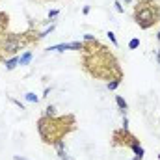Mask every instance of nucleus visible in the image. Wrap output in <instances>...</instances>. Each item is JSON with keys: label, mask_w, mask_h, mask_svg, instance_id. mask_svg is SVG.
Listing matches in <instances>:
<instances>
[{"label": "nucleus", "mask_w": 160, "mask_h": 160, "mask_svg": "<svg viewBox=\"0 0 160 160\" xmlns=\"http://www.w3.org/2000/svg\"><path fill=\"white\" fill-rule=\"evenodd\" d=\"M43 116H47V118H56L58 114H56V108L50 104V106H47V108L43 110Z\"/></svg>", "instance_id": "9b49d317"}, {"label": "nucleus", "mask_w": 160, "mask_h": 160, "mask_svg": "<svg viewBox=\"0 0 160 160\" xmlns=\"http://www.w3.org/2000/svg\"><path fill=\"white\" fill-rule=\"evenodd\" d=\"M110 143L112 147H125V149H130L134 151V158L132 160H143V147L140 145V140L128 130V128H118L112 132V138H110Z\"/></svg>", "instance_id": "39448f33"}, {"label": "nucleus", "mask_w": 160, "mask_h": 160, "mask_svg": "<svg viewBox=\"0 0 160 160\" xmlns=\"http://www.w3.org/2000/svg\"><path fill=\"white\" fill-rule=\"evenodd\" d=\"M48 52H65V50H84V41H71V43H60V45H54V47H48L47 48Z\"/></svg>", "instance_id": "423d86ee"}, {"label": "nucleus", "mask_w": 160, "mask_h": 160, "mask_svg": "<svg viewBox=\"0 0 160 160\" xmlns=\"http://www.w3.org/2000/svg\"><path fill=\"white\" fill-rule=\"evenodd\" d=\"M4 63H6V69H8V71H13V69H15V67L19 65V56H13V58H8V60H6Z\"/></svg>", "instance_id": "1a4fd4ad"}, {"label": "nucleus", "mask_w": 160, "mask_h": 160, "mask_svg": "<svg viewBox=\"0 0 160 160\" xmlns=\"http://www.w3.org/2000/svg\"><path fill=\"white\" fill-rule=\"evenodd\" d=\"M80 65L91 78L106 80V82L123 80V69L119 65V60L106 45L99 43V39L84 43Z\"/></svg>", "instance_id": "f257e3e1"}, {"label": "nucleus", "mask_w": 160, "mask_h": 160, "mask_svg": "<svg viewBox=\"0 0 160 160\" xmlns=\"http://www.w3.org/2000/svg\"><path fill=\"white\" fill-rule=\"evenodd\" d=\"M91 41H97V38L91 36V34H86V36H84V43H91Z\"/></svg>", "instance_id": "dca6fc26"}, {"label": "nucleus", "mask_w": 160, "mask_h": 160, "mask_svg": "<svg viewBox=\"0 0 160 160\" xmlns=\"http://www.w3.org/2000/svg\"><path fill=\"white\" fill-rule=\"evenodd\" d=\"M157 62H158V65H160V48L157 50Z\"/></svg>", "instance_id": "4be33fe9"}, {"label": "nucleus", "mask_w": 160, "mask_h": 160, "mask_svg": "<svg viewBox=\"0 0 160 160\" xmlns=\"http://www.w3.org/2000/svg\"><path fill=\"white\" fill-rule=\"evenodd\" d=\"M114 6H116V9H118L119 13H125V9H123V6H121V2H116Z\"/></svg>", "instance_id": "a211bd4d"}, {"label": "nucleus", "mask_w": 160, "mask_h": 160, "mask_svg": "<svg viewBox=\"0 0 160 160\" xmlns=\"http://www.w3.org/2000/svg\"><path fill=\"white\" fill-rule=\"evenodd\" d=\"M138 47H140V39H138V38H132V39L128 41V48H130V50H136Z\"/></svg>", "instance_id": "4468645a"}, {"label": "nucleus", "mask_w": 160, "mask_h": 160, "mask_svg": "<svg viewBox=\"0 0 160 160\" xmlns=\"http://www.w3.org/2000/svg\"><path fill=\"white\" fill-rule=\"evenodd\" d=\"M39 39V32H36V28H28L22 34H11V32H4L0 34V63H4L8 58H13L19 54V50L36 45Z\"/></svg>", "instance_id": "7ed1b4c3"}, {"label": "nucleus", "mask_w": 160, "mask_h": 160, "mask_svg": "<svg viewBox=\"0 0 160 160\" xmlns=\"http://www.w3.org/2000/svg\"><path fill=\"white\" fill-rule=\"evenodd\" d=\"M119 84H121V80H110V82H106V88H108L110 91H116V89L119 88Z\"/></svg>", "instance_id": "f8f14e48"}, {"label": "nucleus", "mask_w": 160, "mask_h": 160, "mask_svg": "<svg viewBox=\"0 0 160 160\" xmlns=\"http://www.w3.org/2000/svg\"><path fill=\"white\" fill-rule=\"evenodd\" d=\"M60 160H73V158H71V157H69V155H67V153H65V155H63V157H60Z\"/></svg>", "instance_id": "412c9836"}, {"label": "nucleus", "mask_w": 160, "mask_h": 160, "mask_svg": "<svg viewBox=\"0 0 160 160\" xmlns=\"http://www.w3.org/2000/svg\"><path fill=\"white\" fill-rule=\"evenodd\" d=\"M157 39H158V43H160V32H158V34H157Z\"/></svg>", "instance_id": "393cba45"}, {"label": "nucleus", "mask_w": 160, "mask_h": 160, "mask_svg": "<svg viewBox=\"0 0 160 160\" xmlns=\"http://www.w3.org/2000/svg\"><path fill=\"white\" fill-rule=\"evenodd\" d=\"M75 130H77V118L73 114L56 116V118L41 116L38 119V132L45 145L56 147L58 143L65 142V138Z\"/></svg>", "instance_id": "f03ea898"}, {"label": "nucleus", "mask_w": 160, "mask_h": 160, "mask_svg": "<svg viewBox=\"0 0 160 160\" xmlns=\"http://www.w3.org/2000/svg\"><path fill=\"white\" fill-rule=\"evenodd\" d=\"M58 15H60V11H58V9H50V11H48V19H56Z\"/></svg>", "instance_id": "f3484780"}, {"label": "nucleus", "mask_w": 160, "mask_h": 160, "mask_svg": "<svg viewBox=\"0 0 160 160\" xmlns=\"http://www.w3.org/2000/svg\"><path fill=\"white\" fill-rule=\"evenodd\" d=\"M43 2H52V0H43Z\"/></svg>", "instance_id": "a878e982"}, {"label": "nucleus", "mask_w": 160, "mask_h": 160, "mask_svg": "<svg viewBox=\"0 0 160 160\" xmlns=\"http://www.w3.org/2000/svg\"><path fill=\"white\" fill-rule=\"evenodd\" d=\"M30 62H32V50H24L19 56V65H28Z\"/></svg>", "instance_id": "6e6552de"}, {"label": "nucleus", "mask_w": 160, "mask_h": 160, "mask_svg": "<svg viewBox=\"0 0 160 160\" xmlns=\"http://www.w3.org/2000/svg\"><path fill=\"white\" fill-rule=\"evenodd\" d=\"M106 36H108V39L112 41V45H114V47H119V43H118V38H116V34H114V32H108Z\"/></svg>", "instance_id": "2eb2a0df"}, {"label": "nucleus", "mask_w": 160, "mask_h": 160, "mask_svg": "<svg viewBox=\"0 0 160 160\" xmlns=\"http://www.w3.org/2000/svg\"><path fill=\"white\" fill-rule=\"evenodd\" d=\"M116 104H118V108H119L123 114H127V110H128V104H127V101H125L121 95H116Z\"/></svg>", "instance_id": "9d476101"}, {"label": "nucleus", "mask_w": 160, "mask_h": 160, "mask_svg": "<svg viewBox=\"0 0 160 160\" xmlns=\"http://www.w3.org/2000/svg\"><path fill=\"white\" fill-rule=\"evenodd\" d=\"M123 128H128V119L127 118H123Z\"/></svg>", "instance_id": "aec40b11"}, {"label": "nucleus", "mask_w": 160, "mask_h": 160, "mask_svg": "<svg viewBox=\"0 0 160 160\" xmlns=\"http://www.w3.org/2000/svg\"><path fill=\"white\" fill-rule=\"evenodd\" d=\"M13 158H15V160H28V158H22V157H19V155H15Z\"/></svg>", "instance_id": "5701e85b"}, {"label": "nucleus", "mask_w": 160, "mask_h": 160, "mask_svg": "<svg viewBox=\"0 0 160 160\" xmlns=\"http://www.w3.org/2000/svg\"><path fill=\"white\" fill-rule=\"evenodd\" d=\"M134 0H123V4H132Z\"/></svg>", "instance_id": "b1692460"}, {"label": "nucleus", "mask_w": 160, "mask_h": 160, "mask_svg": "<svg viewBox=\"0 0 160 160\" xmlns=\"http://www.w3.org/2000/svg\"><path fill=\"white\" fill-rule=\"evenodd\" d=\"M89 9H91L89 6H84V9H82V13H84V15H88V13H89Z\"/></svg>", "instance_id": "6ab92c4d"}, {"label": "nucleus", "mask_w": 160, "mask_h": 160, "mask_svg": "<svg viewBox=\"0 0 160 160\" xmlns=\"http://www.w3.org/2000/svg\"><path fill=\"white\" fill-rule=\"evenodd\" d=\"M24 99H26L28 102H38V101H39V97H38V95H36L34 91H28V93L24 95Z\"/></svg>", "instance_id": "ddd939ff"}, {"label": "nucleus", "mask_w": 160, "mask_h": 160, "mask_svg": "<svg viewBox=\"0 0 160 160\" xmlns=\"http://www.w3.org/2000/svg\"><path fill=\"white\" fill-rule=\"evenodd\" d=\"M132 21L142 30L157 26L160 22V4L157 0H138L132 11Z\"/></svg>", "instance_id": "20e7f679"}, {"label": "nucleus", "mask_w": 160, "mask_h": 160, "mask_svg": "<svg viewBox=\"0 0 160 160\" xmlns=\"http://www.w3.org/2000/svg\"><path fill=\"white\" fill-rule=\"evenodd\" d=\"M8 26H9V15L6 11H0V34L8 32Z\"/></svg>", "instance_id": "0eeeda50"}]
</instances>
